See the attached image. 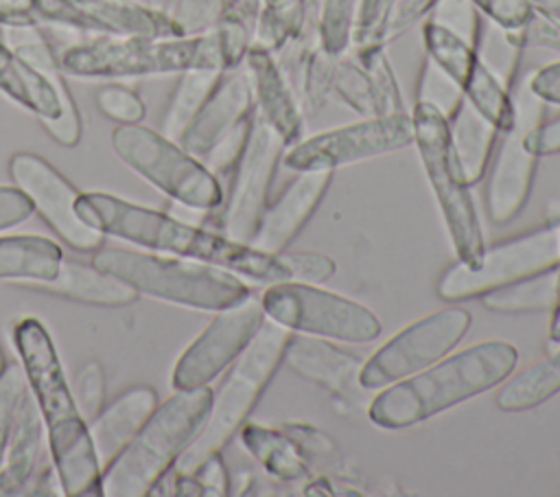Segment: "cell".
<instances>
[{"instance_id": "6da1fadb", "label": "cell", "mask_w": 560, "mask_h": 497, "mask_svg": "<svg viewBox=\"0 0 560 497\" xmlns=\"http://www.w3.org/2000/svg\"><path fill=\"white\" fill-rule=\"evenodd\" d=\"M77 215L105 236L127 241L142 250L203 261L262 285L291 280V271L280 254H269L252 243L230 239L219 230L182 221L164 210L112 193H81Z\"/></svg>"}, {"instance_id": "7a4b0ae2", "label": "cell", "mask_w": 560, "mask_h": 497, "mask_svg": "<svg viewBox=\"0 0 560 497\" xmlns=\"http://www.w3.org/2000/svg\"><path fill=\"white\" fill-rule=\"evenodd\" d=\"M11 342L44 423L61 495L101 497L103 466L50 331L42 320L26 315L13 324Z\"/></svg>"}, {"instance_id": "3957f363", "label": "cell", "mask_w": 560, "mask_h": 497, "mask_svg": "<svg viewBox=\"0 0 560 497\" xmlns=\"http://www.w3.org/2000/svg\"><path fill=\"white\" fill-rule=\"evenodd\" d=\"M518 350L505 339L477 342L429 368L381 388L368 418L381 429L413 427L477 394L501 385L516 370Z\"/></svg>"}, {"instance_id": "277c9868", "label": "cell", "mask_w": 560, "mask_h": 497, "mask_svg": "<svg viewBox=\"0 0 560 497\" xmlns=\"http://www.w3.org/2000/svg\"><path fill=\"white\" fill-rule=\"evenodd\" d=\"M210 403V385L175 390L160 401L138 434L103 466L101 497H147L197 436Z\"/></svg>"}, {"instance_id": "5b68a950", "label": "cell", "mask_w": 560, "mask_h": 497, "mask_svg": "<svg viewBox=\"0 0 560 497\" xmlns=\"http://www.w3.org/2000/svg\"><path fill=\"white\" fill-rule=\"evenodd\" d=\"M61 72L81 79L173 74L188 68L225 70L217 31L197 35H94L57 53Z\"/></svg>"}, {"instance_id": "8992f818", "label": "cell", "mask_w": 560, "mask_h": 497, "mask_svg": "<svg viewBox=\"0 0 560 497\" xmlns=\"http://www.w3.org/2000/svg\"><path fill=\"white\" fill-rule=\"evenodd\" d=\"M90 261L129 282L140 296L186 309L221 311L252 293L241 276L195 258L101 245Z\"/></svg>"}, {"instance_id": "52a82bcc", "label": "cell", "mask_w": 560, "mask_h": 497, "mask_svg": "<svg viewBox=\"0 0 560 497\" xmlns=\"http://www.w3.org/2000/svg\"><path fill=\"white\" fill-rule=\"evenodd\" d=\"M291 339V331L265 320L245 350L230 363L225 377L217 390H212V403L208 416L177 460V469L192 473L206 458L221 453L238 429L249 420L260 396L269 388L284 359V348Z\"/></svg>"}, {"instance_id": "ba28073f", "label": "cell", "mask_w": 560, "mask_h": 497, "mask_svg": "<svg viewBox=\"0 0 560 497\" xmlns=\"http://www.w3.org/2000/svg\"><path fill=\"white\" fill-rule=\"evenodd\" d=\"M409 114L413 125V147L427 182L431 184L453 252L457 261L472 265L483 252L486 241L470 186L455 158L451 123L433 103L420 99H416Z\"/></svg>"}, {"instance_id": "9c48e42d", "label": "cell", "mask_w": 560, "mask_h": 497, "mask_svg": "<svg viewBox=\"0 0 560 497\" xmlns=\"http://www.w3.org/2000/svg\"><path fill=\"white\" fill-rule=\"evenodd\" d=\"M112 147L129 169L168 199L206 215L221 206L223 182L179 140L142 123H131L114 129Z\"/></svg>"}, {"instance_id": "30bf717a", "label": "cell", "mask_w": 560, "mask_h": 497, "mask_svg": "<svg viewBox=\"0 0 560 497\" xmlns=\"http://www.w3.org/2000/svg\"><path fill=\"white\" fill-rule=\"evenodd\" d=\"M258 298L265 317L291 333L346 344H368L383 331L372 309L315 282H271Z\"/></svg>"}, {"instance_id": "8fae6325", "label": "cell", "mask_w": 560, "mask_h": 497, "mask_svg": "<svg viewBox=\"0 0 560 497\" xmlns=\"http://www.w3.org/2000/svg\"><path fill=\"white\" fill-rule=\"evenodd\" d=\"M558 265L560 223L549 221L486 245L472 265L455 261L442 271L435 291L444 302H464Z\"/></svg>"}, {"instance_id": "7c38bea8", "label": "cell", "mask_w": 560, "mask_h": 497, "mask_svg": "<svg viewBox=\"0 0 560 497\" xmlns=\"http://www.w3.org/2000/svg\"><path fill=\"white\" fill-rule=\"evenodd\" d=\"M510 88L514 99V123L499 136L483 175L486 215L497 226L516 219L532 195L538 155L527 147L525 136L545 118V103L527 88V77L514 74Z\"/></svg>"}, {"instance_id": "4fadbf2b", "label": "cell", "mask_w": 560, "mask_h": 497, "mask_svg": "<svg viewBox=\"0 0 560 497\" xmlns=\"http://www.w3.org/2000/svg\"><path fill=\"white\" fill-rule=\"evenodd\" d=\"M284 149L287 145L254 109L252 131L228 177L223 201L214 212H208L212 230L243 243L252 241L269 204L273 175Z\"/></svg>"}, {"instance_id": "5bb4252c", "label": "cell", "mask_w": 560, "mask_h": 497, "mask_svg": "<svg viewBox=\"0 0 560 497\" xmlns=\"http://www.w3.org/2000/svg\"><path fill=\"white\" fill-rule=\"evenodd\" d=\"M470 322V313L464 307L453 304L407 324L363 359L359 374L361 388L381 390L429 368L453 352L466 337Z\"/></svg>"}, {"instance_id": "9a60e30c", "label": "cell", "mask_w": 560, "mask_h": 497, "mask_svg": "<svg viewBox=\"0 0 560 497\" xmlns=\"http://www.w3.org/2000/svg\"><path fill=\"white\" fill-rule=\"evenodd\" d=\"M413 145L411 114L363 116L354 123L304 136L284 149L282 164L289 171H335L372 160Z\"/></svg>"}, {"instance_id": "2e32d148", "label": "cell", "mask_w": 560, "mask_h": 497, "mask_svg": "<svg viewBox=\"0 0 560 497\" xmlns=\"http://www.w3.org/2000/svg\"><path fill=\"white\" fill-rule=\"evenodd\" d=\"M422 44L431 59L462 92L464 101L481 114L499 134L514 123L510 83L483 59L481 46L429 18L422 24Z\"/></svg>"}, {"instance_id": "e0dca14e", "label": "cell", "mask_w": 560, "mask_h": 497, "mask_svg": "<svg viewBox=\"0 0 560 497\" xmlns=\"http://www.w3.org/2000/svg\"><path fill=\"white\" fill-rule=\"evenodd\" d=\"M265 320L260 298L254 293L217 311L208 326L175 359L171 372L173 390L210 385L245 350Z\"/></svg>"}, {"instance_id": "ac0fdd59", "label": "cell", "mask_w": 560, "mask_h": 497, "mask_svg": "<svg viewBox=\"0 0 560 497\" xmlns=\"http://www.w3.org/2000/svg\"><path fill=\"white\" fill-rule=\"evenodd\" d=\"M11 182L31 199L33 210L72 250L92 254L105 245V234L77 215L81 190L68 182L48 160L31 151H18L9 160Z\"/></svg>"}, {"instance_id": "d6986e66", "label": "cell", "mask_w": 560, "mask_h": 497, "mask_svg": "<svg viewBox=\"0 0 560 497\" xmlns=\"http://www.w3.org/2000/svg\"><path fill=\"white\" fill-rule=\"evenodd\" d=\"M243 66L249 74L258 118H262L287 147L302 140L306 129L304 107L295 83L280 63L278 55L252 46Z\"/></svg>"}, {"instance_id": "ffe728a7", "label": "cell", "mask_w": 560, "mask_h": 497, "mask_svg": "<svg viewBox=\"0 0 560 497\" xmlns=\"http://www.w3.org/2000/svg\"><path fill=\"white\" fill-rule=\"evenodd\" d=\"M254 116V94L245 66L225 70L203 101L190 125L179 138V145L203 160L221 140L238 125Z\"/></svg>"}, {"instance_id": "44dd1931", "label": "cell", "mask_w": 560, "mask_h": 497, "mask_svg": "<svg viewBox=\"0 0 560 497\" xmlns=\"http://www.w3.org/2000/svg\"><path fill=\"white\" fill-rule=\"evenodd\" d=\"M332 173L335 171L295 173V177L280 190V195L267 204L249 243L269 254L284 252L326 197Z\"/></svg>"}, {"instance_id": "7402d4cb", "label": "cell", "mask_w": 560, "mask_h": 497, "mask_svg": "<svg viewBox=\"0 0 560 497\" xmlns=\"http://www.w3.org/2000/svg\"><path fill=\"white\" fill-rule=\"evenodd\" d=\"M282 363L335 401L359 403V392L363 390L359 383L363 357L335 346L332 339L291 333Z\"/></svg>"}, {"instance_id": "603a6c76", "label": "cell", "mask_w": 560, "mask_h": 497, "mask_svg": "<svg viewBox=\"0 0 560 497\" xmlns=\"http://www.w3.org/2000/svg\"><path fill=\"white\" fill-rule=\"evenodd\" d=\"M44 449H48L44 423L26 385L15 412L4 460L0 464V497L28 495V488L42 466Z\"/></svg>"}, {"instance_id": "cb8c5ba5", "label": "cell", "mask_w": 560, "mask_h": 497, "mask_svg": "<svg viewBox=\"0 0 560 497\" xmlns=\"http://www.w3.org/2000/svg\"><path fill=\"white\" fill-rule=\"evenodd\" d=\"M26 289L57 296L63 300H72L79 304H90V307H127L133 304L140 293L125 282L122 278L96 267L92 261L81 263L74 258L61 261L55 278L46 282H35Z\"/></svg>"}, {"instance_id": "d4e9b609", "label": "cell", "mask_w": 560, "mask_h": 497, "mask_svg": "<svg viewBox=\"0 0 560 497\" xmlns=\"http://www.w3.org/2000/svg\"><path fill=\"white\" fill-rule=\"evenodd\" d=\"M158 403V392L147 383H138L116 394L88 420L101 466H105L138 434Z\"/></svg>"}, {"instance_id": "484cf974", "label": "cell", "mask_w": 560, "mask_h": 497, "mask_svg": "<svg viewBox=\"0 0 560 497\" xmlns=\"http://www.w3.org/2000/svg\"><path fill=\"white\" fill-rule=\"evenodd\" d=\"M63 261L57 241L42 234H0V280L31 287L55 278Z\"/></svg>"}, {"instance_id": "4316f807", "label": "cell", "mask_w": 560, "mask_h": 497, "mask_svg": "<svg viewBox=\"0 0 560 497\" xmlns=\"http://www.w3.org/2000/svg\"><path fill=\"white\" fill-rule=\"evenodd\" d=\"M313 31H317L313 0H258L252 46L280 55Z\"/></svg>"}, {"instance_id": "83f0119b", "label": "cell", "mask_w": 560, "mask_h": 497, "mask_svg": "<svg viewBox=\"0 0 560 497\" xmlns=\"http://www.w3.org/2000/svg\"><path fill=\"white\" fill-rule=\"evenodd\" d=\"M0 92H4L24 109L37 114L44 127L57 123L63 116L61 99L50 88L46 77L22 61L4 44V39H0Z\"/></svg>"}, {"instance_id": "f1b7e54d", "label": "cell", "mask_w": 560, "mask_h": 497, "mask_svg": "<svg viewBox=\"0 0 560 497\" xmlns=\"http://www.w3.org/2000/svg\"><path fill=\"white\" fill-rule=\"evenodd\" d=\"M238 438L245 451L265 469L267 475L280 482L308 479L311 466L282 427L276 429L247 420L238 429Z\"/></svg>"}, {"instance_id": "f546056e", "label": "cell", "mask_w": 560, "mask_h": 497, "mask_svg": "<svg viewBox=\"0 0 560 497\" xmlns=\"http://www.w3.org/2000/svg\"><path fill=\"white\" fill-rule=\"evenodd\" d=\"M448 123H451V140H453L457 164L462 169L464 180L472 188L483 180L501 134L481 114H477L466 101L448 118Z\"/></svg>"}, {"instance_id": "4dcf8cb0", "label": "cell", "mask_w": 560, "mask_h": 497, "mask_svg": "<svg viewBox=\"0 0 560 497\" xmlns=\"http://www.w3.org/2000/svg\"><path fill=\"white\" fill-rule=\"evenodd\" d=\"M560 392V346L547 350V357L525 368L501 385L494 403L501 412H527L534 409Z\"/></svg>"}, {"instance_id": "1f68e13d", "label": "cell", "mask_w": 560, "mask_h": 497, "mask_svg": "<svg viewBox=\"0 0 560 497\" xmlns=\"http://www.w3.org/2000/svg\"><path fill=\"white\" fill-rule=\"evenodd\" d=\"M289 48H298V94L304 112H319L332 96L337 55L317 42V31L304 35Z\"/></svg>"}, {"instance_id": "d6a6232c", "label": "cell", "mask_w": 560, "mask_h": 497, "mask_svg": "<svg viewBox=\"0 0 560 497\" xmlns=\"http://www.w3.org/2000/svg\"><path fill=\"white\" fill-rule=\"evenodd\" d=\"M560 287V265L527 276L481 296V304L494 313H536L549 311Z\"/></svg>"}, {"instance_id": "836d02e7", "label": "cell", "mask_w": 560, "mask_h": 497, "mask_svg": "<svg viewBox=\"0 0 560 497\" xmlns=\"http://www.w3.org/2000/svg\"><path fill=\"white\" fill-rule=\"evenodd\" d=\"M225 70H212V68H188L179 72V81L173 90V96L168 101L164 120H162V134L179 140L203 101L210 96L214 85L219 83L221 74Z\"/></svg>"}, {"instance_id": "e575fe53", "label": "cell", "mask_w": 560, "mask_h": 497, "mask_svg": "<svg viewBox=\"0 0 560 497\" xmlns=\"http://www.w3.org/2000/svg\"><path fill=\"white\" fill-rule=\"evenodd\" d=\"M332 94L350 107L354 114L363 116H381L378 96L372 83L368 68L350 48L348 53L337 57L335 77H332Z\"/></svg>"}, {"instance_id": "d590c367", "label": "cell", "mask_w": 560, "mask_h": 497, "mask_svg": "<svg viewBox=\"0 0 560 497\" xmlns=\"http://www.w3.org/2000/svg\"><path fill=\"white\" fill-rule=\"evenodd\" d=\"M361 0H322L317 4V42L332 55H343L352 48Z\"/></svg>"}, {"instance_id": "8d00e7d4", "label": "cell", "mask_w": 560, "mask_h": 497, "mask_svg": "<svg viewBox=\"0 0 560 497\" xmlns=\"http://www.w3.org/2000/svg\"><path fill=\"white\" fill-rule=\"evenodd\" d=\"M282 429L295 442L308 466L315 464L317 469H328L330 473H343L341 447L328 431L300 420H289L282 425Z\"/></svg>"}, {"instance_id": "74e56055", "label": "cell", "mask_w": 560, "mask_h": 497, "mask_svg": "<svg viewBox=\"0 0 560 497\" xmlns=\"http://www.w3.org/2000/svg\"><path fill=\"white\" fill-rule=\"evenodd\" d=\"M354 55L361 59V63L368 68L376 96H378V107L381 116L387 114H402L407 112L402 90L398 85L396 72L389 63V57L385 53V44L378 46H365V48H352Z\"/></svg>"}, {"instance_id": "f35d334b", "label": "cell", "mask_w": 560, "mask_h": 497, "mask_svg": "<svg viewBox=\"0 0 560 497\" xmlns=\"http://www.w3.org/2000/svg\"><path fill=\"white\" fill-rule=\"evenodd\" d=\"M396 2L398 0H361L359 2L352 48L378 46L389 42V28H392Z\"/></svg>"}, {"instance_id": "ab89813d", "label": "cell", "mask_w": 560, "mask_h": 497, "mask_svg": "<svg viewBox=\"0 0 560 497\" xmlns=\"http://www.w3.org/2000/svg\"><path fill=\"white\" fill-rule=\"evenodd\" d=\"M503 39L514 48V50H527V48H542V50H553L560 53V20L542 13L536 9L532 18L514 28V31H501Z\"/></svg>"}, {"instance_id": "60d3db41", "label": "cell", "mask_w": 560, "mask_h": 497, "mask_svg": "<svg viewBox=\"0 0 560 497\" xmlns=\"http://www.w3.org/2000/svg\"><path fill=\"white\" fill-rule=\"evenodd\" d=\"M416 99L433 103L446 118H451L464 103V96L457 90V85L431 59H424L420 68Z\"/></svg>"}, {"instance_id": "b9f144b4", "label": "cell", "mask_w": 560, "mask_h": 497, "mask_svg": "<svg viewBox=\"0 0 560 497\" xmlns=\"http://www.w3.org/2000/svg\"><path fill=\"white\" fill-rule=\"evenodd\" d=\"M107 374L98 359H88L79 366L74 379H72V394L77 398V405L85 420L94 418L107 398Z\"/></svg>"}, {"instance_id": "7bdbcfd3", "label": "cell", "mask_w": 560, "mask_h": 497, "mask_svg": "<svg viewBox=\"0 0 560 497\" xmlns=\"http://www.w3.org/2000/svg\"><path fill=\"white\" fill-rule=\"evenodd\" d=\"M24 392H26V379L20 363L7 361V366L0 372V464L4 460L15 412Z\"/></svg>"}, {"instance_id": "ee69618b", "label": "cell", "mask_w": 560, "mask_h": 497, "mask_svg": "<svg viewBox=\"0 0 560 497\" xmlns=\"http://www.w3.org/2000/svg\"><path fill=\"white\" fill-rule=\"evenodd\" d=\"M96 105L98 109L120 123V125H131V123H142L144 118V101L131 90V88H125V85H118V83H109V85H103L96 90Z\"/></svg>"}, {"instance_id": "f6af8a7d", "label": "cell", "mask_w": 560, "mask_h": 497, "mask_svg": "<svg viewBox=\"0 0 560 497\" xmlns=\"http://www.w3.org/2000/svg\"><path fill=\"white\" fill-rule=\"evenodd\" d=\"M280 256L291 271V280L319 285V282H326L328 278H332L337 271L335 261L322 252H311V250L289 252V250H284V252H280Z\"/></svg>"}, {"instance_id": "bcb514c9", "label": "cell", "mask_w": 560, "mask_h": 497, "mask_svg": "<svg viewBox=\"0 0 560 497\" xmlns=\"http://www.w3.org/2000/svg\"><path fill=\"white\" fill-rule=\"evenodd\" d=\"M468 2L501 31H514L523 26L536 11L532 0H468Z\"/></svg>"}, {"instance_id": "7dc6e473", "label": "cell", "mask_w": 560, "mask_h": 497, "mask_svg": "<svg viewBox=\"0 0 560 497\" xmlns=\"http://www.w3.org/2000/svg\"><path fill=\"white\" fill-rule=\"evenodd\" d=\"M192 475L197 477V482L201 486V497H225V495H232L230 471H228L221 453H212L210 458H206L192 471Z\"/></svg>"}, {"instance_id": "c3c4849f", "label": "cell", "mask_w": 560, "mask_h": 497, "mask_svg": "<svg viewBox=\"0 0 560 497\" xmlns=\"http://www.w3.org/2000/svg\"><path fill=\"white\" fill-rule=\"evenodd\" d=\"M33 204L31 199L15 186H0V232L20 226L33 215Z\"/></svg>"}, {"instance_id": "681fc988", "label": "cell", "mask_w": 560, "mask_h": 497, "mask_svg": "<svg viewBox=\"0 0 560 497\" xmlns=\"http://www.w3.org/2000/svg\"><path fill=\"white\" fill-rule=\"evenodd\" d=\"M527 88L545 103L560 105V59L527 74Z\"/></svg>"}, {"instance_id": "f907efd6", "label": "cell", "mask_w": 560, "mask_h": 497, "mask_svg": "<svg viewBox=\"0 0 560 497\" xmlns=\"http://www.w3.org/2000/svg\"><path fill=\"white\" fill-rule=\"evenodd\" d=\"M525 142L538 158L560 153V114L542 118L536 127H532L525 136Z\"/></svg>"}, {"instance_id": "816d5d0a", "label": "cell", "mask_w": 560, "mask_h": 497, "mask_svg": "<svg viewBox=\"0 0 560 497\" xmlns=\"http://www.w3.org/2000/svg\"><path fill=\"white\" fill-rule=\"evenodd\" d=\"M440 0H398L392 18V28H389V39L405 33L411 24L422 20L424 15L433 13Z\"/></svg>"}, {"instance_id": "f5cc1de1", "label": "cell", "mask_w": 560, "mask_h": 497, "mask_svg": "<svg viewBox=\"0 0 560 497\" xmlns=\"http://www.w3.org/2000/svg\"><path fill=\"white\" fill-rule=\"evenodd\" d=\"M549 311H551V317H549V331H547V350H553L560 346V287Z\"/></svg>"}, {"instance_id": "db71d44e", "label": "cell", "mask_w": 560, "mask_h": 497, "mask_svg": "<svg viewBox=\"0 0 560 497\" xmlns=\"http://www.w3.org/2000/svg\"><path fill=\"white\" fill-rule=\"evenodd\" d=\"M304 493H306V495H337V490L332 488V484H330V479H328L326 475H319V477H315V479H308V482L304 484Z\"/></svg>"}, {"instance_id": "11a10c76", "label": "cell", "mask_w": 560, "mask_h": 497, "mask_svg": "<svg viewBox=\"0 0 560 497\" xmlns=\"http://www.w3.org/2000/svg\"><path fill=\"white\" fill-rule=\"evenodd\" d=\"M536 9H540L542 13L560 20V0H532Z\"/></svg>"}, {"instance_id": "9f6ffc18", "label": "cell", "mask_w": 560, "mask_h": 497, "mask_svg": "<svg viewBox=\"0 0 560 497\" xmlns=\"http://www.w3.org/2000/svg\"><path fill=\"white\" fill-rule=\"evenodd\" d=\"M4 366H7V357H4V352H2V348H0V372H2Z\"/></svg>"}, {"instance_id": "6f0895ef", "label": "cell", "mask_w": 560, "mask_h": 497, "mask_svg": "<svg viewBox=\"0 0 560 497\" xmlns=\"http://www.w3.org/2000/svg\"><path fill=\"white\" fill-rule=\"evenodd\" d=\"M558 223H560V219H558Z\"/></svg>"}]
</instances>
